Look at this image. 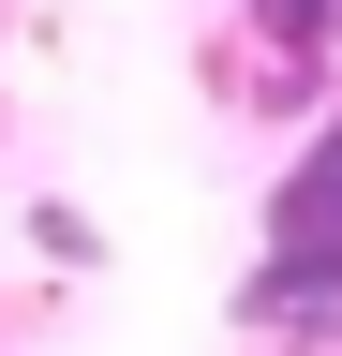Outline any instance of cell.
I'll return each mask as SVG.
<instances>
[{
    "label": "cell",
    "mask_w": 342,
    "mask_h": 356,
    "mask_svg": "<svg viewBox=\"0 0 342 356\" xmlns=\"http://www.w3.org/2000/svg\"><path fill=\"white\" fill-rule=\"evenodd\" d=\"M327 297H342V119L268 193V267H253V312H327Z\"/></svg>",
    "instance_id": "6da1fadb"
}]
</instances>
